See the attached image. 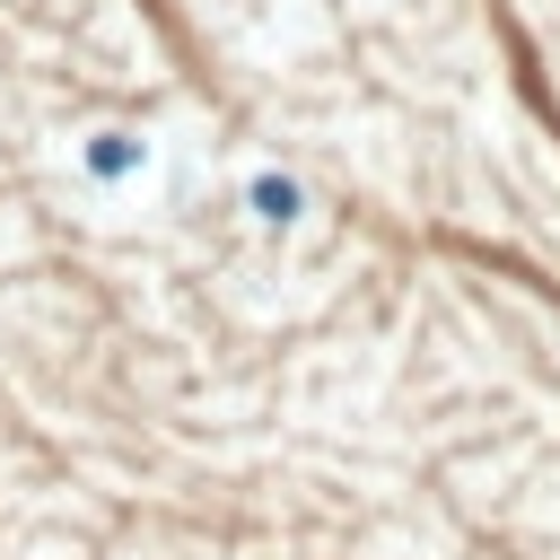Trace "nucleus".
<instances>
[{
	"mask_svg": "<svg viewBox=\"0 0 560 560\" xmlns=\"http://www.w3.org/2000/svg\"><path fill=\"white\" fill-rule=\"evenodd\" d=\"M140 166V131H88V175L96 184H122Z\"/></svg>",
	"mask_w": 560,
	"mask_h": 560,
	"instance_id": "1",
	"label": "nucleus"
}]
</instances>
